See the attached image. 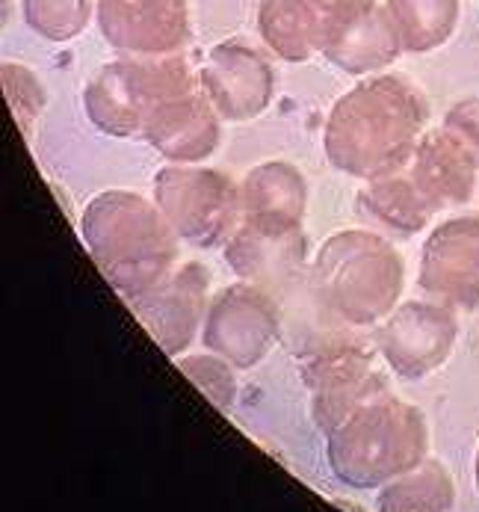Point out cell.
Listing matches in <instances>:
<instances>
[{
	"label": "cell",
	"mask_w": 479,
	"mask_h": 512,
	"mask_svg": "<svg viewBox=\"0 0 479 512\" xmlns=\"http://www.w3.org/2000/svg\"><path fill=\"white\" fill-rule=\"evenodd\" d=\"M355 208L364 220L376 222L379 228L397 237H414L438 214L429 205V199L420 193V187L414 184L406 163L370 178L364 190L358 193Z\"/></svg>",
	"instance_id": "cell-19"
},
{
	"label": "cell",
	"mask_w": 479,
	"mask_h": 512,
	"mask_svg": "<svg viewBox=\"0 0 479 512\" xmlns=\"http://www.w3.org/2000/svg\"><path fill=\"white\" fill-rule=\"evenodd\" d=\"M243 217L305 222L308 181L287 160H267L240 181Z\"/></svg>",
	"instance_id": "cell-20"
},
{
	"label": "cell",
	"mask_w": 479,
	"mask_h": 512,
	"mask_svg": "<svg viewBox=\"0 0 479 512\" xmlns=\"http://www.w3.org/2000/svg\"><path fill=\"white\" fill-rule=\"evenodd\" d=\"M441 128H447L462 146L474 154V160L479 163V95L456 101V104L447 110Z\"/></svg>",
	"instance_id": "cell-26"
},
{
	"label": "cell",
	"mask_w": 479,
	"mask_h": 512,
	"mask_svg": "<svg viewBox=\"0 0 479 512\" xmlns=\"http://www.w3.org/2000/svg\"><path fill=\"white\" fill-rule=\"evenodd\" d=\"M406 169L438 214L474 199L479 163L447 128L426 131L409 154Z\"/></svg>",
	"instance_id": "cell-16"
},
{
	"label": "cell",
	"mask_w": 479,
	"mask_h": 512,
	"mask_svg": "<svg viewBox=\"0 0 479 512\" xmlns=\"http://www.w3.org/2000/svg\"><path fill=\"white\" fill-rule=\"evenodd\" d=\"M299 373L311 391L314 424L326 436L341 427L352 412L388 391L385 373H379L373 365V353H367L355 341L320 344L302 359Z\"/></svg>",
	"instance_id": "cell-7"
},
{
	"label": "cell",
	"mask_w": 479,
	"mask_h": 512,
	"mask_svg": "<svg viewBox=\"0 0 479 512\" xmlns=\"http://www.w3.org/2000/svg\"><path fill=\"white\" fill-rule=\"evenodd\" d=\"M456 341V311L435 299H411L397 305L376 329V350L400 379H423L447 365Z\"/></svg>",
	"instance_id": "cell-9"
},
{
	"label": "cell",
	"mask_w": 479,
	"mask_h": 512,
	"mask_svg": "<svg viewBox=\"0 0 479 512\" xmlns=\"http://www.w3.org/2000/svg\"><path fill=\"white\" fill-rule=\"evenodd\" d=\"M326 12H329V18L335 21V18H346V15H355V12H364V9H370V6H376V0H317Z\"/></svg>",
	"instance_id": "cell-27"
},
{
	"label": "cell",
	"mask_w": 479,
	"mask_h": 512,
	"mask_svg": "<svg viewBox=\"0 0 479 512\" xmlns=\"http://www.w3.org/2000/svg\"><path fill=\"white\" fill-rule=\"evenodd\" d=\"M474 480H477V492H479V447H477V462H474Z\"/></svg>",
	"instance_id": "cell-28"
},
{
	"label": "cell",
	"mask_w": 479,
	"mask_h": 512,
	"mask_svg": "<svg viewBox=\"0 0 479 512\" xmlns=\"http://www.w3.org/2000/svg\"><path fill=\"white\" fill-rule=\"evenodd\" d=\"M178 370L205 394L207 400L222 409L231 412L234 400H237V376H234V365L225 362L216 353H202V356H184L178 359Z\"/></svg>",
	"instance_id": "cell-25"
},
{
	"label": "cell",
	"mask_w": 479,
	"mask_h": 512,
	"mask_svg": "<svg viewBox=\"0 0 479 512\" xmlns=\"http://www.w3.org/2000/svg\"><path fill=\"white\" fill-rule=\"evenodd\" d=\"M80 234L110 288L128 302L178 267L181 237L154 202L131 190L98 193L83 211Z\"/></svg>",
	"instance_id": "cell-2"
},
{
	"label": "cell",
	"mask_w": 479,
	"mask_h": 512,
	"mask_svg": "<svg viewBox=\"0 0 479 512\" xmlns=\"http://www.w3.org/2000/svg\"><path fill=\"white\" fill-rule=\"evenodd\" d=\"M426 95L397 74H373L343 92L329 110L326 160L352 178L370 181L409 160L426 134Z\"/></svg>",
	"instance_id": "cell-1"
},
{
	"label": "cell",
	"mask_w": 479,
	"mask_h": 512,
	"mask_svg": "<svg viewBox=\"0 0 479 512\" xmlns=\"http://www.w3.org/2000/svg\"><path fill=\"white\" fill-rule=\"evenodd\" d=\"M406 54L441 48L459 27V0H385Z\"/></svg>",
	"instance_id": "cell-21"
},
{
	"label": "cell",
	"mask_w": 479,
	"mask_h": 512,
	"mask_svg": "<svg viewBox=\"0 0 479 512\" xmlns=\"http://www.w3.org/2000/svg\"><path fill=\"white\" fill-rule=\"evenodd\" d=\"M417 285L453 311L479 308V214L450 217L432 228L420 249Z\"/></svg>",
	"instance_id": "cell-10"
},
{
	"label": "cell",
	"mask_w": 479,
	"mask_h": 512,
	"mask_svg": "<svg viewBox=\"0 0 479 512\" xmlns=\"http://www.w3.org/2000/svg\"><path fill=\"white\" fill-rule=\"evenodd\" d=\"M278 338V305L261 285L237 282L213 296L202 329L207 353H216L234 367L249 370L270 356Z\"/></svg>",
	"instance_id": "cell-8"
},
{
	"label": "cell",
	"mask_w": 479,
	"mask_h": 512,
	"mask_svg": "<svg viewBox=\"0 0 479 512\" xmlns=\"http://www.w3.org/2000/svg\"><path fill=\"white\" fill-rule=\"evenodd\" d=\"M332 18L317 0H261L258 33L284 63H308L323 54Z\"/></svg>",
	"instance_id": "cell-18"
},
{
	"label": "cell",
	"mask_w": 479,
	"mask_h": 512,
	"mask_svg": "<svg viewBox=\"0 0 479 512\" xmlns=\"http://www.w3.org/2000/svg\"><path fill=\"white\" fill-rule=\"evenodd\" d=\"M142 140L169 163H205L219 148L222 119L199 86L163 101L148 116Z\"/></svg>",
	"instance_id": "cell-15"
},
{
	"label": "cell",
	"mask_w": 479,
	"mask_h": 512,
	"mask_svg": "<svg viewBox=\"0 0 479 512\" xmlns=\"http://www.w3.org/2000/svg\"><path fill=\"white\" fill-rule=\"evenodd\" d=\"M95 21L122 57H172L190 42L187 0H95Z\"/></svg>",
	"instance_id": "cell-11"
},
{
	"label": "cell",
	"mask_w": 479,
	"mask_h": 512,
	"mask_svg": "<svg viewBox=\"0 0 479 512\" xmlns=\"http://www.w3.org/2000/svg\"><path fill=\"white\" fill-rule=\"evenodd\" d=\"M27 27L48 42L77 39L95 15V0H21Z\"/></svg>",
	"instance_id": "cell-23"
},
{
	"label": "cell",
	"mask_w": 479,
	"mask_h": 512,
	"mask_svg": "<svg viewBox=\"0 0 479 512\" xmlns=\"http://www.w3.org/2000/svg\"><path fill=\"white\" fill-rule=\"evenodd\" d=\"M154 205L175 234L196 249L225 243L243 220L240 184L199 163L163 166L154 175Z\"/></svg>",
	"instance_id": "cell-6"
},
{
	"label": "cell",
	"mask_w": 479,
	"mask_h": 512,
	"mask_svg": "<svg viewBox=\"0 0 479 512\" xmlns=\"http://www.w3.org/2000/svg\"><path fill=\"white\" fill-rule=\"evenodd\" d=\"M207 288L210 273L205 264L187 261L128 305L166 356H181L205 329Z\"/></svg>",
	"instance_id": "cell-12"
},
{
	"label": "cell",
	"mask_w": 479,
	"mask_h": 512,
	"mask_svg": "<svg viewBox=\"0 0 479 512\" xmlns=\"http://www.w3.org/2000/svg\"><path fill=\"white\" fill-rule=\"evenodd\" d=\"M311 288L346 326H376L403 296L406 264L382 234L346 228L320 246L311 264Z\"/></svg>",
	"instance_id": "cell-3"
},
{
	"label": "cell",
	"mask_w": 479,
	"mask_h": 512,
	"mask_svg": "<svg viewBox=\"0 0 479 512\" xmlns=\"http://www.w3.org/2000/svg\"><path fill=\"white\" fill-rule=\"evenodd\" d=\"M199 86L222 122L258 119L275 95L270 60L246 42H219L199 69Z\"/></svg>",
	"instance_id": "cell-13"
},
{
	"label": "cell",
	"mask_w": 479,
	"mask_h": 512,
	"mask_svg": "<svg viewBox=\"0 0 479 512\" xmlns=\"http://www.w3.org/2000/svg\"><path fill=\"white\" fill-rule=\"evenodd\" d=\"M429 427L417 406L385 391L329 433L326 456L352 489H376L426 462Z\"/></svg>",
	"instance_id": "cell-4"
},
{
	"label": "cell",
	"mask_w": 479,
	"mask_h": 512,
	"mask_svg": "<svg viewBox=\"0 0 479 512\" xmlns=\"http://www.w3.org/2000/svg\"><path fill=\"white\" fill-rule=\"evenodd\" d=\"M199 89L184 54L172 57H122L104 63L83 89L86 119L107 137H142L148 116L169 98Z\"/></svg>",
	"instance_id": "cell-5"
},
{
	"label": "cell",
	"mask_w": 479,
	"mask_h": 512,
	"mask_svg": "<svg viewBox=\"0 0 479 512\" xmlns=\"http://www.w3.org/2000/svg\"><path fill=\"white\" fill-rule=\"evenodd\" d=\"M308 240L302 222L243 217L234 234L225 240V261L231 270L252 285L275 288L290 282L305 264Z\"/></svg>",
	"instance_id": "cell-14"
},
{
	"label": "cell",
	"mask_w": 479,
	"mask_h": 512,
	"mask_svg": "<svg viewBox=\"0 0 479 512\" xmlns=\"http://www.w3.org/2000/svg\"><path fill=\"white\" fill-rule=\"evenodd\" d=\"M0 77H3V92H6V104L9 113L18 125V131L24 137L33 134V125L39 122L45 104H48V92L45 83L39 80V74L21 63H3L0 66Z\"/></svg>",
	"instance_id": "cell-24"
},
{
	"label": "cell",
	"mask_w": 479,
	"mask_h": 512,
	"mask_svg": "<svg viewBox=\"0 0 479 512\" xmlns=\"http://www.w3.org/2000/svg\"><path fill=\"white\" fill-rule=\"evenodd\" d=\"M453 504L456 486L450 471L441 462L426 459L382 489L376 512H453Z\"/></svg>",
	"instance_id": "cell-22"
},
{
	"label": "cell",
	"mask_w": 479,
	"mask_h": 512,
	"mask_svg": "<svg viewBox=\"0 0 479 512\" xmlns=\"http://www.w3.org/2000/svg\"><path fill=\"white\" fill-rule=\"evenodd\" d=\"M403 42L385 3L335 18L323 45V57L346 74H379L400 60Z\"/></svg>",
	"instance_id": "cell-17"
}]
</instances>
